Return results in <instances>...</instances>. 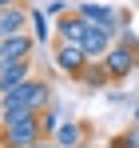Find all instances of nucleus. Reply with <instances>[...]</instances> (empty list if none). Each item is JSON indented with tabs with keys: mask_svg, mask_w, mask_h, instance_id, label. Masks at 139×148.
I'll list each match as a JSON object with an SVG mask.
<instances>
[{
	"mask_svg": "<svg viewBox=\"0 0 139 148\" xmlns=\"http://www.w3.org/2000/svg\"><path fill=\"white\" fill-rule=\"evenodd\" d=\"M48 104H52V84L28 76L20 88H12V92L0 96V124L4 120H20V116H40Z\"/></svg>",
	"mask_w": 139,
	"mask_h": 148,
	"instance_id": "nucleus-1",
	"label": "nucleus"
},
{
	"mask_svg": "<svg viewBox=\"0 0 139 148\" xmlns=\"http://www.w3.org/2000/svg\"><path fill=\"white\" fill-rule=\"evenodd\" d=\"M36 140H44L40 116H20V120H4L0 124V148H28Z\"/></svg>",
	"mask_w": 139,
	"mask_h": 148,
	"instance_id": "nucleus-2",
	"label": "nucleus"
},
{
	"mask_svg": "<svg viewBox=\"0 0 139 148\" xmlns=\"http://www.w3.org/2000/svg\"><path fill=\"white\" fill-rule=\"evenodd\" d=\"M80 16L88 20V28H103V32H115V36L127 28V12H119L111 4H95V0L80 4Z\"/></svg>",
	"mask_w": 139,
	"mask_h": 148,
	"instance_id": "nucleus-3",
	"label": "nucleus"
},
{
	"mask_svg": "<svg viewBox=\"0 0 139 148\" xmlns=\"http://www.w3.org/2000/svg\"><path fill=\"white\" fill-rule=\"evenodd\" d=\"M103 68L111 72V80H127V76L139 68V48H131V44L115 40V44H111V52L103 56Z\"/></svg>",
	"mask_w": 139,
	"mask_h": 148,
	"instance_id": "nucleus-4",
	"label": "nucleus"
},
{
	"mask_svg": "<svg viewBox=\"0 0 139 148\" xmlns=\"http://www.w3.org/2000/svg\"><path fill=\"white\" fill-rule=\"evenodd\" d=\"M28 76H32V56H24V60H0V96L12 92V88H20Z\"/></svg>",
	"mask_w": 139,
	"mask_h": 148,
	"instance_id": "nucleus-5",
	"label": "nucleus"
},
{
	"mask_svg": "<svg viewBox=\"0 0 139 148\" xmlns=\"http://www.w3.org/2000/svg\"><path fill=\"white\" fill-rule=\"evenodd\" d=\"M56 36H60L64 44H84V36H88V20L80 16V8H76V12H60V20H56Z\"/></svg>",
	"mask_w": 139,
	"mask_h": 148,
	"instance_id": "nucleus-6",
	"label": "nucleus"
},
{
	"mask_svg": "<svg viewBox=\"0 0 139 148\" xmlns=\"http://www.w3.org/2000/svg\"><path fill=\"white\" fill-rule=\"evenodd\" d=\"M36 44H40V40H36V32L28 28V32H16V36H4V40H0V56H4V60H24V56L36 52Z\"/></svg>",
	"mask_w": 139,
	"mask_h": 148,
	"instance_id": "nucleus-7",
	"label": "nucleus"
},
{
	"mask_svg": "<svg viewBox=\"0 0 139 148\" xmlns=\"http://www.w3.org/2000/svg\"><path fill=\"white\" fill-rule=\"evenodd\" d=\"M84 64H88V52L80 48V44H56V68L60 72H68V76H80L84 72Z\"/></svg>",
	"mask_w": 139,
	"mask_h": 148,
	"instance_id": "nucleus-8",
	"label": "nucleus"
},
{
	"mask_svg": "<svg viewBox=\"0 0 139 148\" xmlns=\"http://www.w3.org/2000/svg\"><path fill=\"white\" fill-rule=\"evenodd\" d=\"M28 4H8L0 8V40L4 36H16V32H28Z\"/></svg>",
	"mask_w": 139,
	"mask_h": 148,
	"instance_id": "nucleus-9",
	"label": "nucleus"
},
{
	"mask_svg": "<svg viewBox=\"0 0 139 148\" xmlns=\"http://www.w3.org/2000/svg\"><path fill=\"white\" fill-rule=\"evenodd\" d=\"M115 44V32H103V28H88V36H84V44L80 48L88 52V60H103L107 52Z\"/></svg>",
	"mask_w": 139,
	"mask_h": 148,
	"instance_id": "nucleus-10",
	"label": "nucleus"
},
{
	"mask_svg": "<svg viewBox=\"0 0 139 148\" xmlns=\"http://www.w3.org/2000/svg\"><path fill=\"white\" fill-rule=\"evenodd\" d=\"M84 136H88V124H80V120H60V128L52 132L56 148H76V144H84Z\"/></svg>",
	"mask_w": 139,
	"mask_h": 148,
	"instance_id": "nucleus-11",
	"label": "nucleus"
},
{
	"mask_svg": "<svg viewBox=\"0 0 139 148\" xmlns=\"http://www.w3.org/2000/svg\"><path fill=\"white\" fill-rule=\"evenodd\" d=\"M80 80H84L88 88H103V84L111 80V72L103 68V60H88V64H84V72H80Z\"/></svg>",
	"mask_w": 139,
	"mask_h": 148,
	"instance_id": "nucleus-12",
	"label": "nucleus"
},
{
	"mask_svg": "<svg viewBox=\"0 0 139 148\" xmlns=\"http://www.w3.org/2000/svg\"><path fill=\"white\" fill-rule=\"evenodd\" d=\"M28 28L36 32V40H40V44L48 40V20H44V12H40V8H32V12H28Z\"/></svg>",
	"mask_w": 139,
	"mask_h": 148,
	"instance_id": "nucleus-13",
	"label": "nucleus"
},
{
	"mask_svg": "<svg viewBox=\"0 0 139 148\" xmlns=\"http://www.w3.org/2000/svg\"><path fill=\"white\" fill-rule=\"evenodd\" d=\"M40 124H44V136L60 128V108H56V100H52V104H48L44 112H40Z\"/></svg>",
	"mask_w": 139,
	"mask_h": 148,
	"instance_id": "nucleus-14",
	"label": "nucleus"
},
{
	"mask_svg": "<svg viewBox=\"0 0 139 148\" xmlns=\"http://www.w3.org/2000/svg\"><path fill=\"white\" fill-rule=\"evenodd\" d=\"M127 140H131V148H139V128H131V132H127Z\"/></svg>",
	"mask_w": 139,
	"mask_h": 148,
	"instance_id": "nucleus-15",
	"label": "nucleus"
},
{
	"mask_svg": "<svg viewBox=\"0 0 139 148\" xmlns=\"http://www.w3.org/2000/svg\"><path fill=\"white\" fill-rule=\"evenodd\" d=\"M28 148H56V140H36V144H28Z\"/></svg>",
	"mask_w": 139,
	"mask_h": 148,
	"instance_id": "nucleus-16",
	"label": "nucleus"
},
{
	"mask_svg": "<svg viewBox=\"0 0 139 148\" xmlns=\"http://www.w3.org/2000/svg\"><path fill=\"white\" fill-rule=\"evenodd\" d=\"M8 4H20V0H0V8H8Z\"/></svg>",
	"mask_w": 139,
	"mask_h": 148,
	"instance_id": "nucleus-17",
	"label": "nucleus"
},
{
	"mask_svg": "<svg viewBox=\"0 0 139 148\" xmlns=\"http://www.w3.org/2000/svg\"><path fill=\"white\" fill-rule=\"evenodd\" d=\"M135 120H139V108H135Z\"/></svg>",
	"mask_w": 139,
	"mask_h": 148,
	"instance_id": "nucleus-18",
	"label": "nucleus"
},
{
	"mask_svg": "<svg viewBox=\"0 0 139 148\" xmlns=\"http://www.w3.org/2000/svg\"><path fill=\"white\" fill-rule=\"evenodd\" d=\"M0 60H4V56H0Z\"/></svg>",
	"mask_w": 139,
	"mask_h": 148,
	"instance_id": "nucleus-19",
	"label": "nucleus"
}]
</instances>
